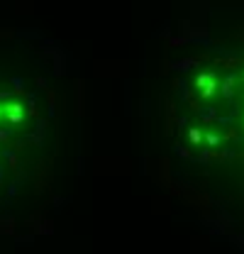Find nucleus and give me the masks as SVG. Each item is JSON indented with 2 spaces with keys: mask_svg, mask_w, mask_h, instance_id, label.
Returning a JSON list of instances; mask_svg holds the SVG:
<instances>
[{
  "mask_svg": "<svg viewBox=\"0 0 244 254\" xmlns=\"http://www.w3.org/2000/svg\"><path fill=\"white\" fill-rule=\"evenodd\" d=\"M5 115H7V120L10 123H22V105L20 103H10V105H5Z\"/></svg>",
  "mask_w": 244,
  "mask_h": 254,
  "instance_id": "nucleus-1",
  "label": "nucleus"
},
{
  "mask_svg": "<svg viewBox=\"0 0 244 254\" xmlns=\"http://www.w3.org/2000/svg\"><path fill=\"white\" fill-rule=\"evenodd\" d=\"M2 113H5V110H2V108H0V115H2Z\"/></svg>",
  "mask_w": 244,
  "mask_h": 254,
  "instance_id": "nucleus-2",
  "label": "nucleus"
}]
</instances>
